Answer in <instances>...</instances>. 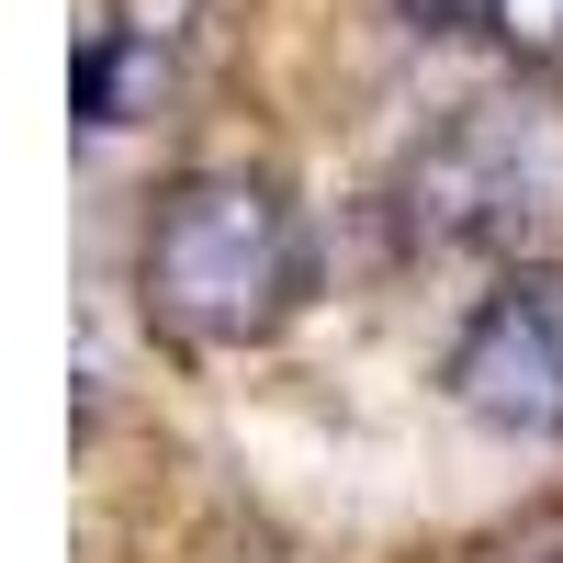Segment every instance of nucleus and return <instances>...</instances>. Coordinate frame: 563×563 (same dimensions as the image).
<instances>
[{
  "label": "nucleus",
  "instance_id": "f257e3e1",
  "mask_svg": "<svg viewBox=\"0 0 563 563\" xmlns=\"http://www.w3.org/2000/svg\"><path fill=\"white\" fill-rule=\"evenodd\" d=\"M135 294L169 339L192 350H249L282 316L305 305V225L271 180H180L147 214V249H135Z\"/></svg>",
  "mask_w": 563,
  "mask_h": 563
},
{
  "label": "nucleus",
  "instance_id": "f03ea898",
  "mask_svg": "<svg viewBox=\"0 0 563 563\" xmlns=\"http://www.w3.org/2000/svg\"><path fill=\"white\" fill-rule=\"evenodd\" d=\"M406 249L440 260H519L563 225V124L530 102H462L395 180Z\"/></svg>",
  "mask_w": 563,
  "mask_h": 563
},
{
  "label": "nucleus",
  "instance_id": "7ed1b4c3",
  "mask_svg": "<svg viewBox=\"0 0 563 563\" xmlns=\"http://www.w3.org/2000/svg\"><path fill=\"white\" fill-rule=\"evenodd\" d=\"M451 406L507 440H563V282H507L451 350Z\"/></svg>",
  "mask_w": 563,
  "mask_h": 563
},
{
  "label": "nucleus",
  "instance_id": "20e7f679",
  "mask_svg": "<svg viewBox=\"0 0 563 563\" xmlns=\"http://www.w3.org/2000/svg\"><path fill=\"white\" fill-rule=\"evenodd\" d=\"M474 12L496 23V45H507V57L563 68V0H474Z\"/></svg>",
  "mask_w": 563,
  "mask_h": 563
},
{
  "label": "nucleus",
  "instance_id": "39448f33",
  "mask_svg": "<svg viewBox=\"0 0 563 563\" xmlns=\"http://www.w3.org/2000/svg\"><path fill=\"white\" fill-rule=\"evenodd\" d=\"M135 68H158L147 45H102V57H90V124H135V113H124V79H135Z\"/></svg>",
  "mask_w": 563,
  "mask_h": 563
}]
</instances>
